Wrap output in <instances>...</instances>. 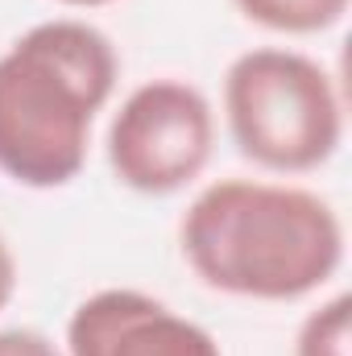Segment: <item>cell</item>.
<instances>
[{"label":"cell","mask_w":352,"mask_h":356,"mask_svg":"<svg viewBox=\"0 0 352 356\" xmlns=\"http://www.w3.org/2000/svg\"><path fill=\"white\" fill-rule=\"evenodd\" d=\"M178 245L195 277L220 294L294 302L340 273L344 220L298 182L220 178L182 211Z\"/></svg>","instance_id":"1"},{"label":"cell","mask_w":352,"mask_h":356,"mask_svg":"<svg viewBox=\"0 0 352 356\" xmlns=\"http://www.w3.org/2000/svg\"><path fill=\"white\" fill-rule=\"evenodd\" d=\"M116 79V46L91 21L54 17L25 29L0 54V170L29 191L79 178Z\"/></svg>","instance_id":"2"},{"label":"cell","mask_w":352,"mask_h":356,"mask_svg":"<svg viewBox=\"0 0 352 356\" xmlns=\"http://www.w3.org/2000/svg\"><path fill=\"white\" fill-rule=\"evenodd\" d=\"M224 120L237 149L273 175L319 170L344 145V99L332 71L290 46H253L228 63Z\"/></svg>","instance_id":"3"},{"label":"cell","mask_w":352,"mask_h":356,"mask_svg":"<svg viewBox=\"0 0 352 356\" xmlns=\"http://www.w3.org/2000/svg\"><path fill=\"white\" fill-rule=\"evenodd\" d=\"M58 4H67V8H104L112 0H58Z\"/></svg>","instance_id":"10"},{"label":"cell","mask_w":352,"mask_h":356,"mask_svg":"<svg viewBox=\"0 0 352 356\" xmlns=\"http://www.w3.org/2000/svg\"><path fill=\"white\" fill-rule=\"evenodd\" d=\"M0 356H67L33 327H0Z\"/></svg>","instance_id":"8"},{"label":"cell","mask_w":352,"mask_h":356,"mask_svg":"<svg viewBox=\"0 0 352 356\" xmlns=\"http://www.w3.org/2000/svg\"><path fill=\"white\" fill-rule=\"evenodd\" d=\"M253 25L286 38H311L328 33L344 21L349 0H232Z\"/></svg>","instance_id":"6"},{"label":"cell","mask_w":352,"mask_h":356,"mask_svg":"<svg viewBox=\"0 0 352 356\" xmlns=\"http://www.w3.org/2000/svg\"><path fill=\"white\" fill-rule=\"evenodd\" d=\"M67 356H224L220 340L170 311L162 298L108 286L83 298L67 319Z\"/></svg>","instance_id":"5"},{"label":"cell","mask_w":352,"mask_h":356,"mask_svg":"<svg viewBox=\"0 0 352 356\" xmlns=\"http://www.w3.org/2000/svg\"><path fill=\"white\" fill-rule=\"evenodd\" d=\"M13 290H17V257H13V249L0 232V311L13 302Z\"/></svg>","instance_id":"9"},{"label":"cell","mask_w":352,"mask_h":356,"mask_svg":"<svg viewBox=\"0 0 352 356\" xmlns=\"http://www.w3.org/2000/svg\"><path fill=\"white\" fill-rule=\"evenodd\" d=\"M294 356H352V298L332 294L298 323Z\"/></svg>","instance_id":"7"},{"label":"cell","mask_w":352,"mask_h":356,"mask_svg":"<svg viewBox=\"0 0 352 356\" xmlns=\"http://www.w3.org/2000/svg\"><path fill=\"white\" fill-rule=\"evenodd\" d=\"M216 149V108L186 79L133 88L108 124V166L137 195H175L207 170Z\"/></svg>","instance_id":"4"}]
</instances>
